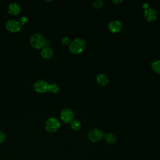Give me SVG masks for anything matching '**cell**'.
<instances>
[{
	"label": "cell",
	"instance_id": "8",
	"mask_svg": "<svg viewBox=\"0 0 160 160\" xmlns=\"http://www.w3.org/2000/svg\"><path fill=\"white\" fill-rule=\"evenodd\" d=\"M108 28L113 33L119 32L122 28V22L119 20H112L109 22Z\"/></svg>",
	"mask_w": 160,
	"mask_h": 160
},
{
	"label": "cell",
	"instance_id": "23",
	"mask_svg": "<svg viewBox=\"0 0 160 160\" xmlns=\"http://www.w3.org/2000/svg\"><path fill=\"white\" fill-rule=\"evenodd\" d=\"M51 44V41L48 39H46L45 41V46H49V45H50Z\"/></svg>",
	"mask_w": 160,
	"mask_h": 160
},
{
	"label": "cell",
	"instance_id": "5",
	"mask_svg": "<svg viewBox=\"0 0 160 160\" xmlns=\"http://www.w3.org/2000/svg\"><path fill=\"white\" fill-rule=\"evenodd\" d=\"M61 119L66 123H71L74 119V113L72 109L66 108L61 110L60 112Z\"/></svg>",
	"mask_w": 160,
	"mask_h": 160
},
{
	"label": "cell",
	"instance_id": "2",
	"mask_svg": "<svg viewBox=\"0 0 160 160\" xmlns=\"http://www.w3.org/2000/svg\"><path fill=\"white\" fill-rule=\"evenodd\" d=\"M45 41L46 39L44 36L38 32L32 34L29 38L31 45L36 49H40L45 46Z\"/></svg>",
	"mask_w": 160,
	"mask_h": 160
},
{
	"label": "cell",
	"instance_id": "16",
	"mask_svg": "<svg viewBox=\"0 0 160 160\" xmlns=\"http://www.w3.org/2000/svg\"><path fill=\"white\" fill-rule=\"evenodd\" d=\"M81 126V121L78 119H74L71 122V127L74 130H79Z\"/></svg>",
	"mask_w": 160,
	"mask_h": 160
},
{
	"label": "cell",
	"instance_id": "10",
	"mask_svg": "<svg viewBox=\"0 0 160 160\" xmlns=\"http://www.w3.org/2000/svg\"><path fill=\"white\" fill-rule=\"evenodd\" d=\"M8 10L10 14L15 15V14H18L20 12L21 8H20V6L18 3L11 2L9 4Z\"/></svg>",
	"mask_w": 160,
	"mask_h": 160
},
{
	"label": "cell",
	"instance_id": "17",
	"mask_svg": "<svg viewBox=\"0 0 160 160\" xmlns=\"http://www.w3.org/2000/svg\"><path fill=\"white\" fill-rule=\"evenodd\" d=\"M104 4V1L102 0H95L92 3V6L94 9H99Z\"/></svg>",
	"mask_w": 160,
	"mask_h": 160
},
{
	"label": "cell",
	"instance_id": "13",
	"mask_svg": "<svg viewBox=\"0 0 160 160\" xmlns=\"http://www.w3.org/2000/svg\"><path fill=\"white\" fill-rule=\"evenodd\" d=\"M104 138L106 141L109 144H114L116 142L117 140L116 136L112 132H107L104 134Z\"/></svg>",
	"mask_w": 160,
	"mask_h": 160
},
{
	"label": "cell",
	"instance_id": "11",
	"mask_svg": "<svg viewBox=\"0 0 160 160\" xmlns=\"http://www.w3.org/2000/svg\"><path fill=\"white\" fill-rule=\"evenodd\" d=\"M41 56L46 59H49L52 57L53 54V51L49 46H44L41 51Z\"/></svg>",
	"mask_w": 160,
	"mask_h": 160
},
{
	"label": "cell",
	"instance_id": "4",
	"mask_svg": "<svg viewBox=\"0 0 160 160\" xmlns=\"http://www.w3.org/2000/svg\"><path fill=\"white\" fill-rule=\"evenodd\" d=\"M88 137L91 142H98L104 138V132L100 129H93L88 132Z\"/></svg>",
	"mask_w": 160,
	"mask_h": 160
},
{
	"label": "cell",
	"instance_id": "6",
	"mask_svg": "<svg viewBox=\"0 0 160 160\" xmlns=\"http://www.w3.org/2000/svg\"><path fill=\"white\" fill-rule=\"evenodd\" d=\"M21 26L22 25L20 22L14 19H9L6 22V29L12 32H15L19 31L21 28Z\"/></svg>",
	"mask_w": 160,
	"mask_h": 160
},
{
	"label": "cell",
	"instance_id": "7",
	"mask_svg": "<svg viewBox=\"0 0 160 160\" xmlns=\"http://www.w3.org/2000/svg\"><path fill=\"white\" fill-rule=\"evenodd\" d=\"M48 83L44 79H38L37 80L33 85L34 89L39 92H43L48 90Z\"/></svg>",
	"mask_w": 160,
	"mask_h": 160
},
{
	"label": "cell",
	"instance_id": "9",
	"mask_svg": "<svg viewBox=\"0 0 160 160\" xmlns=\"http://www.w3.org/2000/svg\"><path fill=\"white\" fill-rule=\"evenodd\" d=\"M144 16L146 21L151 22L154 21L157 18V12L154 8H149L144 10Z\"/></svg>",
	"mask_w": 160,
	"mask_h": 160
},
{
	"label": "cell",
	"instance_id": "19",
	"mask_svg": "<svg viewBox=\"0 0 160 160\" xmlns=\"http://www.w3.org/2000/svg\"><path fill=\"white\" fill-rule=\"evenodd\" d=\"M28 17L26 16H21V17L20 18L19 21L20 22V23L21 24V25H22V24H24L25 23H26V22H28Z\"/></svg>",
	"mask_w": 160,
	"mask_h": 160
},
{
	"label": "cell",
	"instance_id": "20",
	"mask_svg": "<svg viewBox=\"0 0 160 160\" xmlns=\"http://www.w3.org/2000/svg\"><path fill=\"white\" fill-rule=\"evenodd\" d=\"M6 139V134L3 131H0V143H2L4 142V141Z\"/></svg>",
	"mask_w": 160,
	"mask_h": 160
},
{
	"label": "cell",
	"instance_id": "21",
	"mask_svg": "<svg viewBox=\"0 0 160 160\" xmlns=\"http://www.w3.org/2000/svg\"><path fill=\"white\" fill-rule=\"evenodd\" d=\"M142 8L144 9V10H145V9H148V8H149V4L148 2H145V3H144V4H142Z\"/></svg>",
	"mask_w": 160,
	"mask_h": 160
},
{
	"label": "cell",
	"instance_id": "15",
	"mask_svg": "<svg viewBox=\"0 0 160 160\" xmlns=\"http://www.w3.org/2000/svg\"><path fill=\"white\" fill-rule=\"evenodd\" d=\"M48 90L49 92L56 93L59 91V86L56 83H51L48 84Z\"/></svg>",
	"mask_w": 160,
	"mask_h": 160
},
{
	"label": "cell",
	"instance_id": "22",
	"mask_svg": "<svg viewBox=\"0 0 160 160\" xmlns=\"http://www.w3.org/2000/svg\"><path fill=\"white\" fill-rule=\"evenodd\" d=\"M114 4H119L123 2V0H113L112 1Z\"/></svg>",
	"mask_w": 160,
	"mask_h": 160
},
{
	"label": "cell",
	"instance_id": "14",
	"mask_svg": "<svg viewBox=\"0 0 160 160\" xmlns=\"http://www.w3.org/2000/svg\"><path fill=\"white\" fill-rule=\"evenodd\" d=\"M151 68L155 72L160 74V59H156L152 62Z\"/></svg>",
	"mask_w": 160,
	"mask_h": 160
},
{
	"label": "cell",
	"instance_id": "12",
	"mask_svg": "<svg viewBox=\"0 0 160 160\" xmlns=\"http://www.w3.org/2000/svg\"><path fill=\"white\" fill-rule=\"evenodd\" d=\"M96 81L98 82V83L99 84L102 85V86L106 85L109 82L108 77L106 74H102V73L98 74L96 76Z\"/></svg>",
	"mask_w": 160,
	"mask_h": 160
},
{
	"label": "cell",
	"instance_id": "18",
	"mask_svg": "<svg viewBox=\"0 0 160 160\" xmlns=\"http://www.w3.org/2000/svg\"><path fill=\"white\" fill-rule=\"evenodd\" d=\"M71 42V39L69 37L65 36V37L62 38V42L64 45H69Z\"/></svg>",
	"mask_w": 160,
	"mask_h": 160
},
{
	"label": "cell",
	"instance_id": "1",
	"mask_svg": "<svg viewBox=\"0 0 160 160\" xmlns=\"http://www.w3.org/2000/svg\"><path fill=\"white\" fill-rule=\"evenodd\" d=\"M86 48L85 41L81 38H77L71 41L69 45L70 51L74 54H78L82 52Z\"/></svg>",
	"mask_w": 160,
	"mask_h": 160
},
{
	"label": "cell",
	"instance_id": "3",
	"mask_svg": "<svg viewBox=\"0 0 160 160\" xmlns=\"http://www.w3.org/2000/svg\"><path fill=\"white\" fill-rule=\"evenodd\" d=\"M61 123L58 118L55 117H51L47 119L45 123L46 129L50 132L57 131L60 128Z\"/></svg>",
	"mask_w": 160,
	"mask_h": 160
}]
</instances>
